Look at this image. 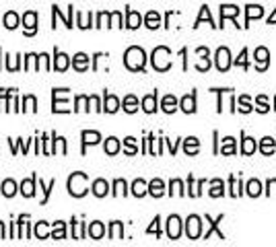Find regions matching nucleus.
<instances>
[{"label":"nucleus","instance_id":"obj_1","mask_svg":"<svg viewBox=\"0 0 276 247\" xmlns=\"http://www.w3.org/2000/svg\"><path fill=\"white\" fill-rule=\"evenodd\" d=\"M145 62H147V56H145V50L143 48H128L126 50V56H124V64L130 68V70H143L145 68Z\"/></svg>","mask_w":276,"mask_h":247},{"label":"nucleus","instance_id":"obj_2","mask_svg":"<svg viewBox=\"0 0 276 247\" xmlns=\"http://www.w3.org/2000/svg\"><path fill=\"white\" fill-rule=\"evenodd\" d=\"M68 192L74 198H81L87 194V173H72L68 179Z\"/></svg>","mask_w":276,"mask_h":247},{"label":"nucleus","instance_id":"obj_3","mask_svg":"<svg viewBox=\"0 0 276 247\" xmlns=\"http://www.w3.org/2000/svg\"><path fill=\"white\" fill-rule=\"evenodd\" d=\"M153 66L157 70H161V72H165L171 66V52L165 46H161V48H157L153 52Z\"/></svg>","mask_w":276,"mask_h":247},{"label":"nucleus","instance_id":"obj_4","mask_svg":"<svg viewBox=\"0 0 276 247\" xmlns=\"http://www.w3.org/2000/svg\"><path fill=\"white\" fill-rule=\"evenodd\" d=\"M200 231H202V222H200V218L196 214H192L188 218V222H186V233H188L190 239H198L200 237Z\"/></svg>","mask_w":276,"mask_h":247},{"label":"nucleus","instance_id":"obj_5","mask_svg":"<svg viewBox=\"0 0 276 247\" xmlns=\"http://www.w3.org/2000/svg\"><path fill=\"white\" fill-rule=\"evenodd\" d=\"M229 66H231V54H229V50L227 48H219V52H216V68L221 72H225V70H229Z\"/></svg>","mask_w":276,"mask_h":247},{"label":"nucleus","instance_id":"obj_6","mask_svg":"<svg viewBox=\"0 0 276 247\" xmlns=\"http://www.w3.org/2000/svg\"><path fill=\"white\" fill-rule=\"evenodd\" d=\"M23 25H25V33H27V35H33L35 29H37V15H35L33 11L25 13V15H23Z\"/></svg>","mask_w":276,"mask_h":247},{"label":"nucleus","instance_id":"obj_7","mask_svg":"<svg viewBox=\"0 0 276 247\" xmlns=\"http://www.w3.org/2000/svg\"><path fill=\"white\" fill-rule=\"evenodd\" d=\"M180 233H182V220H180V216H169V220H167V235H169V239H178Z\"/></svg>","mask_w":276,"mask_h":247},{"label":"nucleus","instance_id":"obj_8","mask_svg":"<svg viewBox=\"0 0 276 247\" xmlns=\"http://www.w3.org/2000/svg\"><path fill=\"white\" fill-rule=\"evenodd\" d=\"M62 91L64 89H54V113H62V111H70L68 109V103L64 101V99H60L62 97Z\"/></svg>","mask_w":276,"mask_h":247},{"label":"nucleus","instance_id":"obj_9","mask_svg":"<svg viewBox=\"0 0 276 247\" xmlns=\"http://www.w3.org/2000/svg\"><path fill=\"white\" fill-rule=\"evenodd\" d=\"M35 179H37V177L33 175L31 179H25V181L21 183V194H23L25 198H31V196L35 194Z\"/></svg>","mask_w":276,"mask_h":247},{"label":"nucleus","instance_id":"obj_10","mask_svg":"<svg viewBox=\"0 0 276 247\" xmlns=\"http://www.w3.org/2000/svg\"><path fill=\"white\" fill-rule=\"evenodd\" d=\"M147 192H149V186H147L143 179H136V181L132 183V194H134L136 198H143Z\"/></svg>","mask_w":276,"mask_h":247},{"label":"nucleus","instance_id":"obj_11","mask_svg":"<svg viewBox=\"0 0 276 247\" xmlns=\"http://www.w3.org/2000/svg\"><path fill=\"white\" fill-rule=\"evenodd\" d=\"M72 64H74V68L76 70H87L89 68V56L87 54H76L74 58H72Z\"/></svg>","mask_w":276,"mask_h":247},{"label":"nucleus","instance_id":"obj_12","mask_svg":"<svg viewBox=\"0 0 276 247\" xmlns=\"http://www.w3.org/2000/svg\"><path fill=\"white\" fill-rule=\"evenodd\" d=\"M120 109V99L115 95H105V111L107 113H115Z\"/></svg>","mask_w":276,"mask_h":247},{"label":"nucleus","instance_id":"obj_13","mask_svg":"<svg viewBox=\"0 0 276 247\" xmlns=\"http://www.w3.org/2000/svg\"><path fill=\"white\" fill-rule=\"evenodd\" d=\"M143 109H145L147 113H153V111L157 109V93L147 95V97L143 99Z\"/></svg>","mask_w":276,"mask_h":247},{"label":"nucleus","instance_id":"obj_14","mask_svg":"<svg viewBox=\"0 0 276 247\" xmlns=\"http://www.w3.org/2000/svg\"><path fill=\"white\" fill-rule=\"evenodd\" d=\"M163 192H165V186H163L161 179H153V181L149 183V194H151V196L159 198V196H163Z\"/></svg>","mask_w":276,"mask_h":247},{"label":"nucleus","instance_id":"obj_15","mask_svg":"<svg viewBox=\"0 0 276 247\" xmlns=\"http://www.w3.org/2000/svg\"><path fill=\"white\" fill-rule=\"evenodd\" d=\"M141 23H143V17H141V15H138L136 11H128V21H126V27L136 29V27H141Z\"/></svg>","mask_w":276,"mask_h":247},{"label":"nucleus","instance_id":"obj_16","mask_svg":"<svg viewBox=\"0 0 276 247\" xmlns=\"http://www.w3.org/2000/svg\"><path fill=\"white\" fill-rule=\"evenodd\" d=\"M68 56L66 54H60V52H56V60H54V68L56 70H60V72H64L66 68H68Z\"/></svg>","mask_w":276,"mask_h":247},{"label":"nucleus","instance_id":"obj_17","mask_svg":"<svg viewBox=\"0 0 276 247\" xmlns=\"http://www.w3.org/2000/svg\"><path fill=\"white\" fill-rule=\"evenodd\" d=\"M182 109H184L186 113H194V111H196V99H194V93H192V95H186V97L182 99Z\"/></svg>","mask_w":276,"mask_h":247},{"label":"nucleus","instance_id":"obj_18","mask_svg":"<svg viewBox=\"0 0 276 247\" xmlns=\"http://www.w3.org/2000/svg\"><path fill=\"white\" fill-rule=\"evenodd\" d=\"M107 190H109V186H107L105 179H97V181L93 183V194H95L97 198H103V196L107 194Z\"/></svg>","mask_w":276,"mask_h":247},{"label":"nucleus","instance_id":"obj_19","mask_svg":"<svg viewBox=\"0 0 276 247\" xmlns=\"http://www.w3.org/2000/svg\"><path fill=\"white\" fill-rule=\"evenodd\" d=\"M268 58H270V54H268L266 48H258V50H255V62H258V60L262 62V64H260V70H266V66H268Z\"/></svg>","mask_w":276,"mask_h":247},{"label":"nucleus","instance_id":"obj_20","mask_svg":"<svg viewBox=\"0 0 276 247\" xmlns=\"http://www.w3.org/2000/svg\"><path fill=\"white\" fill-rule=\"evenodd\" d=\"M103 233H105V227H103L99 220L89 224V235H91L93 239H101V237H103Z\"/></svg>","mask_w":276,"mask_h":247},{"label":"nucleus","instance_id":"obj_21","mask_svg":"<svg viewBox=\"0 0 276 247\" xmlns=\"http://www.w3.org/2000/svg\"><path fill=\"white\" fill-rule=\"evenodd\" d=\"M3 25H5V27H9V29H15V27L19 25V15H17V13H13V11H11V13H7V15H5V19H3Z\"/></svg>","mask_w":276,"mask_h":247},{"label":"nucleus","instance_id":"obj_22","mask_svg":"<svg viewBox=\"0 0 276 247\" xmlns=\"http://www.w3.org/2000/svg\"><path fill=\"white\" fill-rule=\"evenodd\" d=\"M99 140H101L99 132H93V130H91V132L85 130V132H83V145H85V147H87V145H97Z\"/></svg>","mask_w":276,"mask_h":247},{"label":"nucleus","instance_id":"obj_23","mask_svg":"<svg viewBox=\"0 0 276 247\" xmlns=\"http://www.w3.org/2000/svg\"><path fill=\"white\" fill-rule=\"evenodd\" d=\"M178 109V99L173 97V95H167L165 99H163V111H167V113H173Z\"/></svg>","mask_w":276,"mask_h":247},{"label":"nucleus","instance_id":"obj_24","mask_svg":"<svg viewBox=\"0 0 276 247\" xmlns=\"http://www.w3.org/2000/svg\"><path fill=\"white\" fill-rule=\"evenodd\" d=\"M198 147H200L198 145V138H194V136L192 138H186V142H184V151L188 155H196L198 153Z\"/></svg>","mask_w":276,"mask_h":247},{"label":"nucleus","instance_id":"obj_25","mask_svg":"<svg viewBox=\"0 0 276 247\" xmlns=\"http://www.w3.org/2000/svg\"><path fill=\"white\" fill-rule=\"evenodd\" d=\"M159 25H161V17H159V13L151 11V13L147 15V27H149V29H157Z\"/></svg>","mask_w":276,"mask_h":247},{"label":"nucleus","instance_id":"obj_26","mask_svg":"<svg viewBox=\"0 0 276 247\" xmlns=\"http://www.w3.org/2000/svg\"><path fill=\"white\" fill-rule=\"evenodd\" d=\"M124 109H126L128 113H134V111L138 109V99H136L134 95H128V97L124 99Z\"/></svg>","mask_w":276,"mask_h":247},{"label":"nucleus","instance_id":"obj_27","mask_svg":"<svg viewBox=\"0 0 276 247\" xmlns=\"http://www.w3.org/2000/svg\"><path fill=\"white\" fill-rule=\"evenodd\" d=\"M120 151V140L117 138H107L105 140V153L107 155H115Z\"/></svg>","mask_w":276,"mask_h":247},{"label":"nucleus","instance_id":"obj_28","mask_svg":"<svg viewBox=\"0 0 276 247\" xmlns=\"http://www.w3.org/2000/svg\"><path fill=\"white\" fill-rule=\"evenodd\" d=\"M15 192H17V183H15L13 179H7V181L3 183V194H5L7 198H11V196H15Z\"/></svg>","mask_w":276,"mask_h":247},{"label":"nucleus","instance_id":"obj_29","mask_svg":"<svg viewBox=\"0 0 276 247\" xmlns=\"http://www.w3.org/2000/svg\"><path fill=\"white\" fill-rule=\"evenodd\" d=\"M239 15V9L233 7V5H227V7H221V17L225 21V17H237Z\"/></svg>","mask_w":276,"mask_h":247},{"label":"nucleus","instance_id":"obj_30","mask_svg":"<svg viewBox=\"0 0 276 247\" xmlns=\"http://www.w3.org/2000/svg\"><path fill=\"white\" fill-rule=\"evenodd\" d=\"M247 194H249V196H253V198H255V196H260V194H262V183H260V181H255V179H251V181L247 183Z\"/></svg>","mask_w":276,"mask_h":247},{"label":"nucleus","instance_id":"obj_31","mask_svg":"<svg viewBox=\"0 0 276 247\" xmlns=\"http://www.w3.org/2000/svg\"><path fill=\"white\" fill-rule=\"evenodd\" d=\"M221 153H223V155H233V153H235V140H233V138H225Z\"/></svg>","mask_w":276,"mask_h":247},{"label":"nucleus","instance_id":"obj_32","mask_svg":"<svg viewBox=\"0 0 276 247\" xmlns=\"http://www.w3.org/2000/svg\"><path fill=\"white\" fill-rule=\"evenodd\" d=\"M48 222H37L35 224V237L37 239H48Z\"/></svg>","mask_w":276,"mask_h":247},{"label":"nucleus","instance_id":"obj_33","mask_svg":"<svg viewBox=\"0 0 276 247\" xmlns=\"http://www.w3.org/2000/svg\"><path fill=\"white\" fill-rule=\"evenodd\" d=\"M52 237L54 239H64L66 237V231H64V222H54V231H52Z\"/></svg>","mask_w":276,"mask_h":247},{"label":"nucleus","instance_id":"obj_34","mask_svg":"<svg viewBox=\"0 0 276 247\" xmlns=\"http://www.w3.org/2000/svg\"><path fill=\"white\" fill-rule=\"evenodd\" d=\"M260 149H262V153H264V155H270V153L274 151V138L266 136V138L262 140V147H260Z\"/></svg>","mask_w":276,"mask_h":247},{"label":"nucleus","instance_id":"obj_35","mask_svg":"<svg viewBox=\"0 0 276 247\" xmlns=\"http://www.w3.org/2000/svg\"><path fill=\"white\" fill-rule=\"evenodd\" d=\"M223 194H225V190H223V181H221V179H214V181H212L210 196H212V198H219V196H223Z\"/></svg>","mask_w":276,"mask_h":247},{"label":"nucleus","instance_id":"obj_36","mask_svg":"<svg viewBox=\"0 0 276 247\" xmlns=\"http://www.w3.org/2000/svg\"><path fill=\"white\" fill-rule=\"evenodd\" d=\"M262 15H264L262 7H247V21H251V19H260Z\"/></svg>","mask_w":276,"mask_h":247},{"label":"nucleus","instance_id":"obj_37","mask_svg":"<svg viewBox=\"0 0 276 247\" xmlns=\"http://www.w3.org/2000/svg\"><path fill=\"white\" fill-rule=\"evenodd\" d=\"M241 151H243L245 155H251V153L255 151V142H253V138H245V140H243V147H241Z\"/></svg>","mask_w":276,"mask_h":247},{"label":"nucleus","instance_id":"obj_38","mask_svg":"<svg viewBox=\"0 0 276 247\" xmlns=\"http://www.w3.org/2000/svg\"><path fill=\"white\" fill-rule=\"evenodd\" d=\"M113 196H126V181L124 179H117L115 183H113Z\"/></svg>","mask_w":276,"mask_h":247},{"label":"nucleus","instance_id":"obj_39","mask_svg":"<svg viewBox=\"0 0 276 247\" xmlns=\"http://www.w3.org/2000/svg\"><path fill=\"white\" fill-rule=\"evenodd\" d=\"M169 192H171L173 196H182V194H184V183H182L180 179H173V181H171V190H169Z\"/></svg>","mask_w":276,"mask_h":247},{"label":"nucleus","instance_id":"obj_40","mask_svg":"<svg viewBox=\"0 0 276 247\" xmlns=\"http://www.w3.org/2000/svg\"><path fill=\"white\" fill-rule=\"evenodd\" d=\"M111 239H120L122 237V222H111V233H109Z\"/></svg>","mask_w":276,"mask_h":247},{"label":"nucleus","instance_id":"obj_41","mask_svg":"<svg viewBox=\"0 0 276 247\" xmlns=\"http://www.w3.org/2000/svg\"><path fill=\"white\" fill-rule=\"evenodd\" d=\"M78 27H83V29L91 27V13H89V17L85 13H78Z\"/></svg>","mask_w":276,"mask_h":247},{"label":"nucleus","instance_id":"obj_42","mask_svg":"<svg viewBox=\"0 0 276 247\" xmlns=\"http://www.w3.org/2000/svg\"><path fill=\"white\" fill-rule=\"evenodd\" d=\"M35 105H37V101H35V97L33 95H27L25 97V111H35Z\"/></svg>","mask_w":276,"mask_h":247},{"label":"nucleus","instance_id":"obj_43","mask_svg":"<svg viewBox=\"0 0 276 247\" xmlns=\"http://www.w3.org/2000/svg\"><path fill=\"white\" fill-rule=\"evenodd\" d=\"M89 101H91V99H89V97H85V95L76 97V107H74V109H76V111H83V109H89V107H85V105H87Z\"/></svg>","mask_w":276,"mask_h":247},{"label":"nucleus","instance_id":"obj_44","mask_svg":"<svg viewBox=\"0 0 276 247\" xmlns=\"http://www.w3.org/2000/svg\"><path fill=\"white\" fill-rule=\"evenodd\" d=\"M109 27H122V15H120V13H111V17H109Z\"/></svg>","mask_w":276,"mask_h":247},{"label":"nucleus","instance_id":"obj_45","mask_svg":"<svg viewBox=\"0 0 276 247\" xmlns=\"http://www.w3.org/2000/svg\"><path fill=\"white\" fill-rule=\"evenodd\" d=\"M136 151H138V149H136V140H134L132 136L126 138V153H128V155H134Z\"/></svg>","mask_w":276,"mask_h":247},{"label":"nucleus","instance_id":"obj_46","mask_svg":"<svg viewBox=\"0 0 276 247\" xmlns=\"http://www.w3.org/2000/svg\"><path fill=\"white\" fill-rule=\"evenodd\" d=\"M109 17H111V15L101 13V15H99V19H97V27H105V25H109Z\"/></svg>","mask_w":276,"mask_h":247},{"label":"nucleus","instance_id":"obj_47","mask_svg":"<svg viewBox=\"0 0 276 247\" xmlns=\"http://www.w3.org/2000/svg\"><path fill=\"white\" fill-rule=\"evenodd\" d=\"M239 109H241L243 113L251 111V107H249V99H247V97H241V99H239Z\"/></svg>","mask_w":276,"mask_h":247},{"label":"nucleus","instance_id":"obj_48","mask_svg":"<svg viewBox=\"0 0 276 247\" xmlns=\"http://www.w3.org/2000/svg\"><path fill=\"white\" fill-rule=\"evenodd\" d=\"M245 58H247V52H245V50H241V54H239V58H237V66L245 68Z\"/></svg>","mask_w":276,"mask_h":247},{"label":"nucleus","instance_id":"obj_49","mask_svg":"<svg viewBox=\"0 0 276 247\" xmlns=\"http://www.w3.org/2000/svg\"><path fill=\"white\" fill-rule=\"evenodd\" d=\"M258 103H260V107H258V109H260L262 113H266V111H268V103H266V97H260V99H258Z\"/></svg>","mask_w":276,"mask_h":247},{"label":"nucleus","instance_id":"obj_50","mask_svg":"<svg viewBox=\"0 0 276 247\" xmlns=\"http://www.w3.org/2000/svg\"><path fill=\"white\" fill-rule=\"evenodd\" d=\"M149 233H159V216L153 220V224L149 227Z\"/></svg>","mask_w":276,"mask_h":247},{"label":"nucleus","instance_id":"obj_51","mask_svg":"<svg viewBox=\"0 0 276 247\" xmlns=\"http://www.w3.org/2000/svg\"><path fill=\"white\" fill-rule=\"evenodd\" d=\"M204 19H208V21H210V13H208V9H206V7L202 9V13H200V19H198V23H200V21H204Z\"/></svg>","mask_w":276,"mask_h":247},{"label":"nucleus","instance_id":"obj_52","mask_svg":"<svg viewBox=\"0 0 276 247\" xmlns=\"http://www.w3.org/2000/svg\"><path fill=\"white\" fill-rule=\"evenodd\" d=\"M89 99H91L93 109H95V111H101V107H99V99H97V97H89Z\"/></svg>","mask_w":276,"mask_h":247},{"label":"nucleus","instance_id":"obj_53","mask_svg":"<svg viewBox=\"0 0 276 247\" xmlns=\"http://www.w3.org/2000/svg\"><path fill=\"white\" fill-rule=\"evenodd\" d=\"M58 147H60V153L64 155L66 153V140L64 138H58Z\"/></svg>","mask_w":276,"mask_h":247},{"label":"nucleus","instance_id":"obj_54","mask_svg":"<svg viewBox=\"0 0 276 247\" xmlns=\"http://www.w3.org/2000/svg\"><path fill=\"white\" fill-rule=\"evenodd\" d=\"M0 239H5V224L0 222Z\"/></svg>","mask_w":276,"mask_h":247},{"label":"nucleus","instance_id":"obj_55","mask_svg":"<svg viewBox=\"0 0 276 247\" xmlns=\"http://www.w3.org/2000/svg\"><path fill=\"white\" fill-rule=\"evenodd\" d=\"M268 23H270V25H272V23H276V11H274V15L268 19Z\"/></svg>","mask_w":276,"mask_h":247}]
</instances>
